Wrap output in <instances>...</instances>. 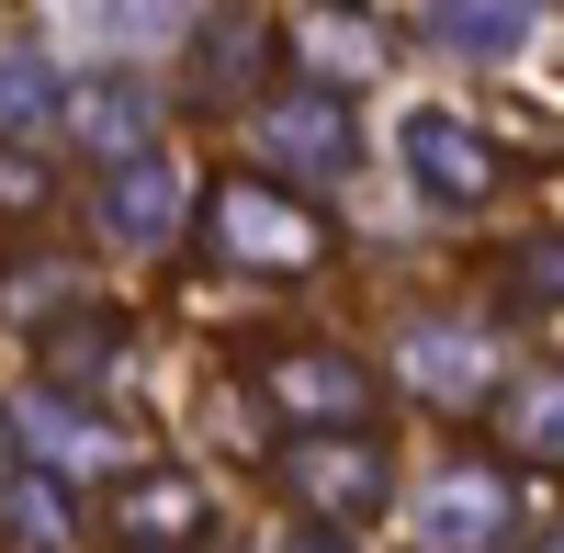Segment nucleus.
<instances>
[{"label": "nucleus", "instance_id": "obj_22", "mask_svg": "<svg viewBox=\"0 0 564 553\" xmlns=\"http://www.w3.org/2000/svg\"><path fill=\"white\" fill-rule=\"evenodd\" d=\"M553 553H564V542H553Z\"/></svg>", "mask_w": 564, "mask_h": 553}, {"label": "nucleus", "instance_id": "obj_12", "mask_svg": "<svg viewBox=\"0 0 564 553\" xmlns=\"http://www.w3.org/2000/svg\"><path fill=\"white\" fill-rule=\"evenodd\" d=\"M23 452H45L57 475H102V464H124V441H113L102 419H79L57 384H45V395H23Z\"/></svg>", "mask_w": 564, "mask_h": 553}, {"label": "nucleus", "instance_id": "obj_16", "mask_svg": "<svg viewBox=\"0 0 564 553\" xmlns=\"http://www.w3.org/2000/svg\"><path fill=\"white\" fill-rule=\"evenodd\" d=\"M57 113V68L34 57V45H0V135L12 124H45Z\"/></svg>", "mask_w": 564, "mask_h": 553}, {"label": "nucleus", "instance_id": "obj_5", "mask_svg": "<svg viewBox=\"0 0 564 553\" xmlns=\"http://www.w3.org/2000/svg\"><path fill=\"white\" fill-rule=\"evenodd\" d=\"M282 475H294V497L327 509V520H372V509L395 497V475H384V452H372V441H294V464H282Z\"/></svg>", "mask_w": 564, "mask_h": 553}, {"label": "nucleus", "instance_id": "obj_2", "mask_svg": "<svg viewBox=\"0 0 564 553\" xmlns=\"http://www.w3.org/2000/svg\"><path fill=\"white\" fill-rule=\"evenodd\" d=\"M395 148H406V181H417L430 204H486V193H497V148H486L463 113H406Z\"/></svg>", "mask_w": 564, "mask_h": 553}, {"label": "nucleus", "instance_id": "obj_17", "mask_svg": "<svg viewBox=\"0 0 564 553\" xmlns=\"http://www.w3.org/2000/svg\"><path fill=\"white\" fill-rule=\"evenodd\" d=\"M181 12H193V0H102L90 23H102V45H170Z\"/></svg>", "mask_w": 564, "mask_h": 553}, {"label": "nucleus", "instance_id": "obj_9", "mask_svg": "<svg viewBox=\"0 0 564 553\" xmlns=\"http://www.w3.org/2000/svg\"><path fill=\"white\" fill-rule=\"evenodd\" d=\"M204 486L193 475H124L113 486V531H124V553H170V542H204Z\"/></svg>", "mask_w": 564, "mask_h": 553}, {"label": "nucleus", "instance_id": "obj_14", "mask_svg": "<svg viewBox=\"0 0 564 553\" xmlns=\"http://www.w3.org/2000/svg\"><path fill=\"white\" fill-rule=\"evenodd\" d=\"M79 135H90V159H135V148H148V90H135V79H102V90H79Z\"/></svg>", "mask_w": 564, "mask_h": 553}, {"label": "nucleus", "instance_id": "obj_19", "mask_svg": "<svg viewBox=\"0 0 564 553\" xmlns=\"http://www.w3.org/2000/svg\"><path fill=\"white\" fill-rule=\"evenodd\" d=\"M34 204H45V170L0 148V215H34Z\"/></svg>", "mask_w": 564, "mask_h": 553}, {"label": "nucleus", "instance_id": "obj_4", "mask_svg": "<svg viewBox=\"0 0 564 553\" xmlns=\"http://www.w3.org/2000/svg\"><path fill=\"white\" fill-rule=\"evenodd\" d=\"M260 148L282 159V170H305V181H327V170H350V113H339V90H271L260 102Z\"/></svg>", "mask_w": 564, "mask_h": 553}, {"label": "nucleus", "instance_id": "obj_8", "mask_svg": "<svg viewBox=\"0 0 564 553\" xmlns=\"http://www.w3.org/2000/svg\"><path fill=\"white\" fill-rule=\"evenodd\" d=\"M181 193H193V181H181L159 148L113 159V181H102V238H113V249H159L170 226H181Z\"/></svg>", "mask_w": 564, "mask_h": 553}, {"label": "nucleus", "instance_id": "obj_11", "mask_svg": "<svg viewBox=\"0 0 564 553\" xmlns=\"http://www.w3.org/2000/svg\"><path fill=\"white\" fill-rule=\"evenodd\" d=\"M531 23H542V0H430V34L452 45V57H475V68L520 57Z\"/></svg>", "mask_w": 564, "mask_h": 553}, {"label": "nucleus", "instance_id": "obj_7", "mask_svg": "<svg viewBox=\"0 0 564 553\" xmlns=\"http://www.w3.org/2000/svg\"><path fill=\"white\" fill-rule=\"evenodd\" d=\"M271 406L294 430H361L372 419V373L339 350H305V361H271Z\"/></svg>", "mask_w": 564, "mask_h": 553}, {"label": "nucleus", "instance_id": "obj_13", "mask_svg": "<svg viewBox=\"0 0 564 553\" xmlns=\"http://www.w3.org/2000/svg\"><path fill=\"white\" fill-rule=\"evenodd\" d=\"M294 57H316L327 79H384V34L372 23H350V0H316V12H294Z\"/></svg>", "mask_w": 564, "mask_h": 553}, {"label": "nucleus", "instance_id": "obj_1", "mask_svg": "<svg viewBox=\"0 0 564 553\" xmlns=\"http://www.w3.org/2000/svg\"><path fill=\"white\" fill-rule=\"evenodd\" d=\"M204 238L215 260H238V271H294L327 249V215L294 204V193H271V181H226V193L204 204Z\"/></svg>", "mask_w": 564, "mask_h": 553}, {"label": "nucleus", "instance_id": "obj_18", "mask_svg": "<svg viewBox=\"0 0 564 553\" xmlns=\"http://www.w3.org/2000/svg\"><path fill=\"white\" fill-rule=\"evenodd\" d=\"M520 430H531V441H553V452H564V373H553V384H531V395H520Z\"/></svg>", "mask_w": 564, "mask_h": 553}, {"label": "nucleus", "instance_id": "obj_21", "mask_svg": "<svg viewBox=\"0 0 564 553\" xmlns=\"http://www.w3.org/2000/svg\"><path fill=\"white\" fill-rule=\"evenodd\" d=\"M282 553H350L339 531H294V542H282Z\"/></svg>", "mask_w": 564, "mask_h": 553}, {"label": "nucleus", "instance_id": "obj_15", "mask_svg": "<svg viewBox=\"0 0 564 553\" xmlns=\"http://www.w3.org/2000/svg\"><path fill=\"white\" fill-rule=\"evenodd\" d=\"M497 283H508V305H520V316H553V305H564V238L508 249V260H497Z\"/></svg>", "mask_w": 564, "mask_h": 553}, {"label": "nucleus", "instance_id": "obj_20", "mask_svg": "<svg viewBox=\"0 0 564 553\" xmlns=\"http://www.w3.org/2000/svg\"><path fill=\"white\" fill-rule=\"evenodd\" d=\"M12 531H34V542H57L68 520H57V497H45V486H12Z\"/></svg>", "mask_w": 564, "mask_h": 553}, {"label": "nucleus", "instance_id": "obj_6", "mask_svg": "<svg viewBox=\"0 0 564 553\" xmlns=\"http://www.w3.org/2000/svg\"><path fill=\"white\" fill-rule=\"evenodd\" d=\"M260 68H271V23L260 12H204V34H193V102L204 113L260 102Z\"/></svg>", "mask_w": 564, "mask_h": 553}, {"label": "nucleus", "instance_id": "obj_10", "mask_svg": "<svg viewBox=\"0 0 564 553\" xmlns=\"http://www.w3.org/2000/svg\"><path fill=\"white\" fill-rule=\"evenodd\" d=\"M395 361H406L430 395H486V384H497V350H486L475 328H452V316H417V328L395 339Z\"/></svg>", "mask_w": 564, "mask_h": 553}, {"label": "nucleus", "instance_id": "obj_3", "mask_svg": "<svg viewBox=\"0 0 564 553\" xmlns=\"http://www.w3.org/2000/svg\"><path fill=\"white\" fill-rule=\"evenodd\" d=\"M497 531H508V486L486 464H441L417 497V553H486Z\"/></svg>", "mask_w": 564, "mask_h": 553}]
</instances>
